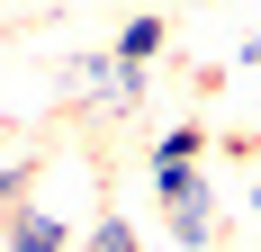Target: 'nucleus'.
Wrapping results in <instances>:
<instances>
[{
	"instance_id": "obj_3",
	"label": "nucleus",
	"mask_w": 261,
	"mask_h": 252,
	"mask_svg": "<svg viewBox=\"0 0 261 252\" xmlns=\"http://www.w3.org/2000/svg\"><path fill=\"white\" fill-rule=\"evenodd\" d=\"M162 198H171V207H198V180H189V162H162Z\"/></svg>"
},
{
	"instance_id": "obj_2",
	"label": "nucleus",
	"mask_w": 261,
	"mask_h": 252,
	"mask_svg": "<svg viewBox=\"0 0 261 252\" xmlns=\"http://www.w3.org/2000/svg\"><path fill=\"white\" fill-rule=\"evenodd\" d=\"M18 252H63V225L54 216H18Z\"/></svg>"
},
{
	"instance_id": "obj_1",
	"label": "nucleus",
	"mask_w": 261,
	"mask_h": 252,
	"mask_svg": "<svg viewBox=\"0 0 261 252\" xmlns=\"http://www.w3.org/2000/svg\"><path fill=\"white\" fill-rule=\"evenodd\" d=\"M153 54H162V27H153V18H135V27H126V45H117V63H153Z\"/></svg>"
},
{
	"instance_id": "obj_4",
	"label": "nucleus",
	"mask_w": 261,
	"mask_h": 252,
	"mask_svg": "<svg viewBox=\"0 0 261 252\" xmlns=\"http://www.w3.org/2000/svg\"><path fill=\"white\" fill-rule=\"evenodd\" d=\"M90 252H135V234H126V225H99V234H90Z\"/></svg>"
}]
</instances>
